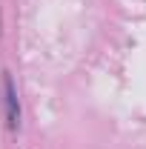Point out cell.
Here are the masks:
<instances>
[{
    "instance_id": "6da1fadb",
    "label": "cell",
    "mask_w": 146,
    "mask_h": 149,
    "mask_svg": "<svg viewBox=\"0 0 146 149\" xmlns=\"http://www.w3.org/2000/svg\"><path fill=\"white\" fill-rule=\"evenodd\" d=\"M3 92H6V123H9V129H17L20 126V103H17V92H15V83H12L9 74L3 77Z\"/></svg>"
}]
</instances>
